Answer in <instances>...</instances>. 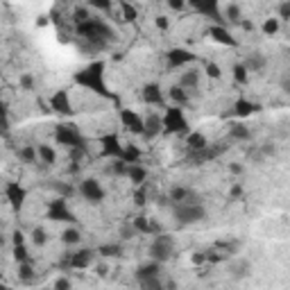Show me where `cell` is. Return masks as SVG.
<instances>
[{"label": "cell", "mask_w": 290, "mask_h": 290, "mask_svg": "<svg viewBox=\"0 0 290 290\" xmlns=\"http://www.w3.org/2000/svg\"><path fill=\"white\" fill-rule=\"evenodd\" d=\"M123 147L125 145H120V139L116 134H105L100 139V154L105 159H120L123 156Z\"/></svg>", "instance_id": "30bf717a"}, {"label": "cell", "mask_w": 290, "mask_h": 290, "mask_svg": "<svg viewBox=\"0 0 290 290\" xmlns=\"http://www.w3.org/2000/svg\"><path fill=\"white\" fill-rule=\"evenodd\" d=\"M161 127L166 129L168 134H188V120H186L184 111L179 107L166 109V113L161 118Z\"/></svg>", "instance_id": "3957f363"}, {"label": "cell", "mask_w": 290, "mask_h": 290, "mask_svg": "<svg viewBox=\"0 0 290 290\" xmlns=\"http://www.w3.org/2000/svg\"><path fill=\"white\" fill-rule=\"evenodd\" d=\"M75 84L84 86V89L93 91L98 93L100 98H111L109 89H107V82H105V62H93L89 64L86 68H82L79 72H75Z\"/></svg>", "instance_id": "6da1fadb"}, {"label": "cell", "mask_w": 290, "mask_h": 290, "mask_svg": "<svg viewBox=\"0 0 290 290\" xmlns=\"http://www.w3.org/2000/svg\"><path fill=\"white\" fill-rule=\"evenodd\" d=\"M127 175L132 181H134L136 186H143L145 184V179H147V170H145L143 166H139V163H132V166H127Z\"/></svg>", "instance_id": "7402d4cb"}, {"label": "cell", "mask_w": 290, "mask_h": 290, "mask_svg": "<svg viewBox=\"0 0 290 290\" xmlns=\"http://www.w3.org/2000/svg\"><path fill=\"white\" fill-rule=\"evenodd\" d=\"M243 66L247 68V72H250V71L258 72V71H263V68H265V57H263L261 52H254V55L247 57V62L243 64Z\"/></svg>", "instance_id": "4316f807"}, {"label": "cell", "mask_w": 290, "mask_h": 290, "mask_svg": "<svg viewBox=\"0 0 290 290\" xmlns=\"http://www.w3.org/2000/svg\"><path fill=\"white\" fill-rule=\"evenodd\" d=\"M50 109L62 116H71L72 113V105H71V95L66 89H59L55 95L50 98Z\"/></svg>", "instance_id": "5bb4252c"}, {"label": "cell", "mask_w": 290, "mask_h": 290, "mask_svg": "<svg viewBox=\"0 0 290 290\" xmlns=\"http://www.w3.org/2000/svg\"><path fill=\"white\" fill-rule=\"evenodd\" d=\"M134 202H136V207H145V202H147V193H145V188H143V186H141V188L136 190Z\"/></svg>", "instance_id": "c3c4849f"}, {"label": "cell", "mask_w": 290, "mask_h": 290, "mask_svg": "<svg viewBox=\"0 0 290 290\" xmlns=\"http://www.w3.org/2000/svg\"><path fill=\"white\" fill-rule=\"evenodd\" d=\"M18 156H21V161H25V163H34L36 161V147H34V145H25V147L18 150Z\"/></svg>", "instance_id": "d6a6232c"}, {"label": "cell", "mask_w": 290, "mask_h": 290, "mask_svg": "<svg viewBox=\"0 0 290 290\" xmlns=\"http://www.w3.org/2000/svg\"><path fill=\"white\" fill-rule=\"evenodd\" d=\"M120 11H123V18L127 23H134L139 18V11H136L134 5H129V2H120Z\"/></svg>", "instance_id": "836d02e7"}, {"label": "cell", "mask_w": 290, "mask_h": 290, "mask_svg": "<svg viewBox=\"0 0 290 290\" xmlns=\"http://www.w3.org/2000/svg\"><path fill=\"white\" fill-rule=\"evenodd\" d=\"M261 109V105H256V102H250V100H236V105H234V113L236 116H240V118H245V116H252L254 111H258Z\"/></svg>", "instance_id": "ffe728a7"}, {"label": "cell", "mask_w": 290, "mask_h": 290, "mask_svg": "<svg viewBox=\"0 0 290 290\" xmlns=\"http://www.w3.org/2000/svg\"><path fill=\"white\" fill-rule=\"evenodd\" d=\"M11 240H14V245H25V238H23V231H14V234H11Z\"/></svg>", "instance_id": "9f6ffc18"}, {"label": "cell", "mask_w": 290, "mask_h": 290, "mask_svg": "<svg viewBox=\"0 0 290 290\" xmlns=\"http://www.w3.org/2000/svg\"><path fill=\"white\" fill-rule=\"evenodd\" d=\"M193 263H195V265L207 263V252H195V254H193Z\"/></svg>", "instance_id": "f5cc1de1"}, {"label": "cell", "mask_w": 290, "mask_h": 290, "mask_svg": "<svg viewBox=\"0 0 290 290\" xmlns=\"http://www.w3.org/2000/svg\"><path fill=\"white\" fill-rule=\"evenodd\" d=\"M9 129V111H7V105H0V132H7Z\"/></svg>", "instance_id": "ee69618b"}, {"label": "cell", "mask_w": 290, "mask_h": 290, "mask_svg": "<svg viewBox=\"0 0 290 290\" xmlns=\"http://www.w3.org/2000/svg\"><path fill=\"white\" fill-rule=\"evenodd\" d=\"M79 193H82L84 200H89L91 204H100L105 200V188L100 186L98 179H84L82 186H79Z\"/></svg>", "instance_id": "8fae6325"}, {"label": "cell", "mask_w": 290, "mask_h": 290, "mask_svg": "<svg viewBox=\"0 0 290 290\" xmlns=\"http://www.w3.org/2000/svg\"><path fill=\"white\" fill-rule=\"evenodd\" d=\"M93 7H98V9H111V2H91Z\"/></svg>", "instance_id": "6125c7cd"}, {"label": "cell", "mask_w": 290, "mask_h": 290, "mask_svg": "<svg viewBox=\"0 0 290 290\" xmlns=\"http://www.w3.org/2000/svg\"><path fill=\"white\" fill-rule=\"evenodd\" d=\"M243 195V188H240V186H234V188H231V197H240Z\"/></svg>", "instance_id": "be15d7a7"}, {"label": "cell", "mask_w": 290, "mask_h": 290, "mask_svg": "<svg viewBox=\"0 0 290 290\" xmlns=\"http://www.w3.org/2000/svg\"><path fill=\"white\" fill-rule=\"evenodd\" d=\"M229 136L236 141H250L252 139V132L247 129V125L243 123H234V125H229Z\"/></svg>", "instance_id": "484cf974"}, {"label": "cell", "mask_w": 290, "mask_h": 290, "mask_svg": "<svg viewBox=\"0 0 290 290\" xmlns=\"http://www.w3.org/2000/svg\"><path fill=\"white\" fill-rule=\"evenodd\" d=\"M168 7H170V9L181 11L186 7V2H184V0H168Z\"/></svg>", "instance_id": "db71d44e"}, {"label": "cell", "mask_w": 290, "mask_h": 290, "mask_svg": "<svg viewBox=\"0 0 290 290\" xmlns=\"http://www.w3.org/2000/svg\"><path fill=\"white\" fill-rule=\"evenodd\" d=\"M204 72H207L211 79H218L220 75H222V68L218 66V64H207V68H204Z\"/></svg>", "instance_id": "f6af8a7d"}, {"label": "cell", "mask_w": 290, "mask_h": 290, "mask_svg": "<svg viewBox=\"0 0 290 290\" xmlns=\"http://www.w3.org/2000/svg\"><path fill=\"white\" fill-rule=\"evenodd\" d=\"M84 154H86V147H72V150H71V161L77 163Z\"/></svg>", "instance_id": "681fc988"}, {"label": "cell", "mask_w": 290, "mask_h": 290, "mask_svg": "<svg viewBox=\"0 0 290 290\" xmlns=\"http://www.w3.org/2000/svg\"><path fill=\"white\" fill-rule=\"evenodd\" d=\"M0 290H9V288H7V286H0Z\"/></svg>", "instance_id": "003e7915"}, {"label": "cell", "mask_w": 290, "mask_h": 290, "mask_svg": "<svg viewBox=\"0 0 290 290\" xmlns=\"http://www.w3.org/2000/svg\"><path fill=\"white\" fill-rule=\"evenodd\" d=\"M168 95H170V100H173V102H175V107H179V109L188 105V93H186L184 89H179L177 84L168 89Z\"/></svg>", "instance_id": "d4e9b609"}, {"label": "cell", "mask_w": 290, "mask_h": 290, "mask_svg": "<svg viewBox=\"0 0 290 290\" xmlns=\"http://www.w3.org/2000/svg\"><path fill=\"white\" fill-rule=\"evenodd\" d=\"M141 98L145 100V105H163V91L159 84H145L141 91Z\"/></svg>", "instance_id": "2e32d148"}, {"label": "cell", "mask_w": 290, "mask_h": 290, "mask_svg": "<svg viewBox=\"0 0 290 290\" xmlns=\"http://www.w3.org/2000/svg\"><path fill=\"white\" fill-rule=\"evenodd\" d=\"M209 34L213 36V41H218V43H222V45H229V48H234V45H238L236 36H231V32H229L227 28H220V25H213V28L209 30Z\"/></svg>", "instance_id": "ac0fdd59"}, {"label": "cell", "mask_w": 290, "mask_h": 290, "mask_svg": "<svg viewBox=\"0 0 290 290\" xmlns=\"http://www.w3.org/2000/svg\"><path fill=\"white\" fill-rule=\"evenodd\" d=\"M250 270H252L250 261H245V258H238V261L231 263L229 272H231V277H234V279H245L247 274H250Z\"/></svg>", "instance_id": "603a6c76"}, {"label": "cell", "mask_w": 290, "mask_h": 290, "mask_svg": "<svg viewBox=\"0 0 290 290\" xmlns=\"http://www.w3.org/2000/svg\"><path fill=\"white\" fill-rule=\"evenodd\" d=\"M193 7L200 14H204L207 18H211L213 23H218L220 28H224V16H222V11H220V7H218V0H195Z\"/></svg>", "instance_id": "ba28073f"}, {"label": "cell", "mask_w": 290, "mask_h": 290, "mask_svg": "<svg viewBox=\"0 0 290 290\" xmlns=\"http://www.w3.org/2000/svg\"><path fill=\"white\" fill-rule=\"evenodd\" d=\"M62 240H64V243H66V245H77L79 240H82V234H79V229H75V227H68V229H64Z\"/></svg>", "instance_id": "1f68e13d"}, {"label": "cell", "mask_w": 290, "mask_h": 290, "mask_svg": "<svg viewBox=\"0 0 290 290\" xmlns=\"http://www.w3.org/2000/svg\"><path fill=\"white\" fill-rule=\"evenodd\" d=\"M263 32L268 34V36L279 32V18H268V21L263 23Z\"/></svg>", "instance_id": "b9f144b4"}, {"label": "cell", "mask_w": 290, "mask_h": 290, "mask_svg": "<svg viewBox=\"0 0 290 290\" xmlns=\"http://www.w3.org/2000/svg\"><path fill=\"white\" fill-rule=\"evenodd\" d=\"M224 258V254H218V252H207V261L209 263H220Z\"/></svg>", "instance_id": "816d5d0a"}, {"label": "cell", "mask_w": 290, "mask_h": 290, "mask_svg": "<svg viewBox=\"0 0 290 290\" xmlns=\"http://www.w3.org/2000/svg\"><path fill=\"white\" fill-rule=\"evenodd\" d=\"M175 254V238L170 234H159L150 245V258L154 263H163L173 258Z\"/></svg>", "instance_id": "277c9868"}, {"label": "cell", "mask_w": 290, "mask_h": 290, "mask_svg": "<svg viewBox=\"0 0 290 290\" xmlns=\"http://www.w3.org/2000/svg\"><path fill=\"white\" fill-rule=\"evenodd\" d=\"M134 227H123L120 229V236H123V238H134Z\"/></svg>", "instance_id": "680465c9"}, {"label": "cell", "mask_w": 290, "mask_h": 290, "mask_svg": "<svg viewBox=\"0 0 290 290\" xmlns=\"http://www.w3.org/2000/svg\"><path fill=\"white\" fill-rule=\"evenodd\" d=\"M75 30H77V34L82 36V39H86L93 48H98V50H102L107 45V41L116 39V32H113L111 25H107L105 21H100V18H89V21L79 23V25H75Z\"/></svg>", "instance_id": "7a4b0ae2"}, {"label": "cell", "mask_w": 290, "mask_h": 290, "mask_svg": "<svg viewBox=\"0 0 290 290\" xmlns=\"http://www.w3.org/2000/svg\"><path fill=\"white\" fill-rule=\"evenodd\" d=\"M166 62L170 68H181L184 64L195 62V55L190 50H186V48H173V50L166 52Z\"/></svg>", "instance_id": "4fadbf2b"}, {"label": "cell", "mask_w": 290, "mask_h": 290, "mask_svg": "<svg viewBox=\"0 0 290 290\" xmlns=\"http://www.w3.org/2000/svg\"><path fill=\"white\" fill-rule=\"evenodd\" d=\"M156 28L159 30H168V25H170V23H168V18L166 16H156Z\"/></svg>", "instance_id": "6f0895ef"}, {"label": "cell", "mask_w": 290, "mask_h": 290, "mask_svg": "<svg viewBox=\"0 0 290 290\" xmlns=\"http://www.w3.org/2000/svg\"><path fill=\"white\" fill-rule=\"evenodd\" d=\"M36 156H41V161L48 163V166L57 161V152L52 150L50 145H39V147H36Z\"/></svg>", "instance_id": "f546056e"}, {"label": "cell", "mask_w": 290, "mask_h": 290, "mask_svg": "<svg viewBox=\"0 0 290 290\" xmlns=\"http://www.w3.org/2000/svg\"><path fill=\"white\" fill-rule=\"evenodd\" d=\"M229 170H231L234 175H240V173H243V166H240V163H231V166H229Z\"/></svg>", "instance_id": "94428289"}, {"label": "cell", "mask_w": 290, "mask_h": 290, "mask_svg": "<svg viewBox=\"0 0 290 290\" xmlns=\"http://www.w3.org/2000/svg\"><path fill=\"white\" fill-rule=\"evenodd\" d=\"M238 25H240L243 30H247V32H252V30H254V23H250V21H240Z\"/></svg>", "instance_id": "91938a15"}, {"label": "cell", "mask_w": 290, "mask_h": 290, "mask_svg": "<svg viewBox=\"0 0 290 290\" xmlns=\"http://www.w3.org/2000/svg\"><path fill=\"white\" fill-rule=\"evenodd\" d=\"M52 188H55L57 193L64 197V200H68V197L75 195V188H72V186H68V184H64V181H55V184H52Z\"/></svg>", "instance_id": "8d00e7d4"}, {"label": "cell", "mask_w": 290, "mask_h": 290, "mask_svg": "<svg viewBox=\"0 0 290 290\" xmlns=\"http://www.w3.org/2000/svg\"><path fill=\"white\" fill-rule=\"evenodd\" d=\"M134 231L136 234H152V231H156V224H150V220L145 216H139V218H134Z\"/></svg>", "instance_id": "f1b7e54d"}, {"label": "cell", "mask_w": 290, "mask_h": 290, "mask_svg": "<svg viewBox=\"0 0 290 290\" xmlns=\"http://www.w3.org/2000/svg\"><path fill=\"white\" fill-rule=\"evenodd\" d=\"M186 145L190 147V152H197V150H202V147H207L209 141H207V136L200 134V132H190V134L186 136Z\"/></svg>", "instance_id": "cb8c5ba5"}, {"label": "cell", "mask_w": 290, "mask_h": 290, "mask_svg": "<svg viewBox=\"0 0 290 290\" xmlns=\"http://www.w3.org/2000/svg\"><path fill=\"white\" fill-rule=\"evenodd\" d=\"M91 261H93V252L91 250H77V252H68L66 258H64V268H77L84 270L89 268Z\"/></svg>", "instance_id": "7c38bea8"}, {"label": "cell", "mask_w": 290, "mask_h": 290, "mask_svg": "<svg viewBox=\"0 0 290 290\" xmlns=\"http://www.w3.org/2000/svg\"><path fill=\"white\" fill-rule=\"evenodd\" d=\"M55 141L59 145H66V147H86V141L79 134V129L75 125H57L55 129Z\"/></svg>", "instance_id": "5b68a950"}, {"label": "cell", "mask_w": 290, "mask_h": 290, "mask_svg": "<svg viewBox=\"0 0 290 290\" xmlns=\"http://www.w3.org/2000/svg\"><path fill=\"white\" fill-rule=\"evenodd\" d=\"M48 218L55 220V222H75V220H77L75 213L68 209V204H66L64 197H55V200H50V204H48Z\"/></svg>", "instance_id": "52a82bcc"}, {"label": "cell", "mask_w": 290, "mask_h": 290, "mask_svg": "<svg viewBox=\"0 0 290 290\" xmlns=\"http://www.w3.org/2000/svg\"><path fill=\"white\" fill-rule=\"evenodd\" d=\"M141 159V150L136 147V145L129 143L127 147H123V156H120V161L127 163V166H132V163H139Z\"/></svg>", "instance_id": "83f0119b"}, {"label": "cell", "mask_w": 290, "mask_h": 290, "mask_svg": "<svg viewBox=\"0 0 290 290\" xmlns=\"http://www.w3.org/2000/svg\"><path fill=\"white\" fill-rule=\"evenodd\" d=\"M5 197L14 211H21L25 200H28V190H25V186L18 184V181H9V184L5 186Z\"/></svg>", "instance_id": "9c48e42d"}, {"label": "cell", "mask_w": 290, "mask_h": 290, "mask_svg": "<svg viewBox=\"0 0 290 290\" xmlns=\"http://www.w3.org/2000/svg\"><path fill=\"white\" fill-rule=\"evenodd\" d=\"M188 193H190V190H188V188H184V186H175V188L170 190V195H168V197H170V200H173L175 204H181V202H184L186 197H188Z\"/></svg>", "instance_id": "e575fe53"}, {"label": "cell", "mask_w": 290, "mask_h": 290, "mask_svg": "<svg viewBox=\"0 0 290 290\" xmlns=\"http://www.w3.org/2000/svg\"><path fill=\"white\" fill-rule=\"evenodd\" d=\"M120 123L132 132V134H143V118L132 109H120Z\"/></svg>", "instance_id": "9a60e30c"}, {"label": "cell", "mask_w": 290, "mask_h": 290, "mask_svg": "<svg viewBox=\"0 0 290 290\" xmlns=\"http://www.w3.org/2000/svg\"><path fill=\"white\" fill-rule=\"evenodd\" d=\"M5 245V236H2V231H0V247Z\"/></svg>", "instance_id": "03108f58"}, {"label": "cell", "mask_w": 290, "mask_h": 290, "mask_svg": "<svg viewBox=\"0 0 290 290\" xmlns=\"http://www.w3.org/2000/svg\"><path fill=\"white\" fill-rule=\"evenodd\" d=\"M175 218H177L179 224H195L207 218V209L202 204H177Z\"/></svg>", "instance_id": "8992f818"}, {"label": "cell", "mask_w": 290, "mask_h": 290, "mask_svg": "<svg viewBox=\"0 0 290 290\" xmlns=\"http://www.w3.org/2000/svg\"><path fill=\"white\" fill-rule=\"evenodd\" d=\"M161 129H163L161 127V116L150 113V116L143 120V134H141V136H143L145 141H152L156 134H159V132H161Z\"/></svg>", "instance_id": "e0dca14e"}, {"label": "cell", "mask_w": 290, "mask_h": 290, "mask_svg": "<svg viewBox=\"0 0 290 290\" xmlns=\"http://www.w3.org/2000/svg\"><path fill=\"white\" fill-rule=\"evenodd\" d=\"M179 89H197L200 86V71H186L181 72V77H179V84H177Z\"/></svg>", "instance_id": "d6986e66"}, {"label": "cell", "mask_w": 290, "mask_h": 290, "mask_svg": "<svg viewBox=\"0 0 290 290\" xmlns=\"http://www.w3.org/2000/svg\"><path fill=\"white\" fill-rule=\"evenodd\" d=\"M231 72H234V82H238V84H245L247 82V68L243 66V64H234Z\"/></svg>", "instance_id": "f35d334b"}, {"label": "cell", "mask_w": 290, "mask_h": 290, "mask_svg": "<svg viewBox=\"0 0 290 290\" xmlns=\"http://www.w3.org/2000/svg\"><path fill=\"white\" fill-rule=\"evenodd\" d=\"M32 240H34V245L36 247H43L45 243H48V234H45V229H41V227H36L32 231Z\"/></svg>", "instance_id": "60d3db41"}, {"label": "cell", "mask_w": 290, "mask_h": 290, "mask_svg": "<svg viewBox=\"0 0 290 290\" xmlns=\"http://www.w3.org/2000/svg\"><path fill=\"white\" fill-rule=\"evenodd\" d=\"M98 252H100L102 256H120V254H123V247L116 245V243H109V245H102Z\"/></svg>", "instance_id": "d590c367"}, {"label": "cell", "mask_w": 290, "mask_h": 290, "mask_svg": "<svg viewBox=\"0 0 290 290\" xmlns=\"http://www.w3.org/2000/svg\"><path fill=\"white\" fill-rule=\"evenodd\" d=\"M21 86L25 91H32L34 89V77L30 75V72H23V75H21Z\"/></svg>", "instance_id": "7dc6e473"}, {"label": "cell", "mask_w": 290, "mask_h": 290, "mask_svg": "<svg viewBox=\"0 0 290 290\" xmlns=\"http://www.w3.org/2000/svg\"><path fill=\"white\" fill-rule=\"evenodd\" d=\"M68 173H79V163H71V166H68Z\"/></svg>", "instance_id": "e7e4bbea"}, {"label": "cell", "mask_w": 290, "mask_h": 290, "mask_svg": "<svg viewBox=\"0 0 290 290\" xmlns=\"http://www.w3.org/2000/svg\"><path fill=\"white\" fill-rule=\"evenodd\" d=\"M224 14H227V18L231 23H240L243 18H240V7L238 5H229L227 9H224Z\"/></svg>", "instance_id": "7bdbcfd3"}, {"label": "cell", "mask_w": 290, "mask_h": 290, "mask_svg": "<svg viewBox=\"0 0 290 290\" xmlns=\"http://www.w3.org/2000/svg\"><path fill=\"white\" fill-rule=\"evenodd\" d=\"M159 272H161V268H159V263H145V265H141L139 270H136V279L145 281V279H154V277H159Z\"/></svg>", "instance_id": "44dd1931"}, {"label": "cell", "mask_w": 290, "mask_h": 290, "mask_svg": "<svg viewBox=\"0 0 290 290\" xmlns=\"http://www.w3.org/2000/svg\"><path fill=\"white\" fill-rule=\"evenodd\" d=\"M14 258H16L18 265H21V263H30L28 247H25V245H14Z\"/></svg>", "instance_id": "74e56055"}, {"label": "cell", "mask_w": 290, "mask_h": 290, "mask_svg": "<svg viewBox=\"0 0 290 290\" xmlns=\"http://www.w3.org/2000/svg\"><path fill=\"white\" fill-rule=\"evenodd\" d=\"M91 18V14H89V9L86 7H75L72 9V21H75V25H79V23H84V21H89Z\"/></svg>", "instance_id": "ab89813d"}, {"label": "cell", "mask_w": 290, "mask_h": 290, "mask_svg": "<svg viewBox=\"0 0 290 290\" xmlns=\"http://www.w3.org/2000/svg\"><path fill=\"white\" fill-rule=\"evenodd\" d=\"M55 290H71V281H68L66 277L57 279V281H55Z\"/></svg>", "instance_id": "f907efd6"}, {"label": "cell", "mask_w": 290, "mask_h": 290, "mask_svg": "<svg viewBox=\"0 0 290 290\" xmlns=\"http://www.w3.org/2000/svg\"><path fill=\"white\" fill-rule=\"evenodd\" d=\"M279 16L281 18H290V2H281L279 5Z\"/></svg>", "instance_id": "11a10c76"}, {"label": "cell", "mask_w": 290, "mask_h": 290, "mask_svg": "<svg viewBox=\"0 0 290 290\" xmlns=\"http://www.w3.org/2000/svg\"><path fill=\"white\" fill-rule=\"evenodd\" d=\"M34 277H36V272H34V268L30 263H21V265H18V279H21L23 284H32Z\"/></svg>", "instance_id": "4dcf8cb0"}, {"label": "cell", "mask_w": 290, "mask_h": 290, "mask_svg": "<svg viewBox=\"0 0 290 290\" xmlns=\"http://www.w3.org/2000/svg\"><path fill=\"white\" fill-rule=\"evenodd\" d=\"M109 173H111V175H125V173H127V163H123L120 159H118L116 163H111Z\"/></svg>", "instance_id": "bcb514c9"}]
</instances>
